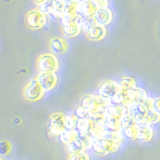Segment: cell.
Instances as JSON below:
<instances>
[{
	"label": "cell",
	"instance_id": "1",
	"mask_svg": "<svg viewBox=\"0 0 160 160\" xmlns=\"http://www.w3.org/2000/svg\"><path fill=\"white\" fill-rule=\"evenodd\" d=\"M110 100L103 98L99 95H93V94H87L83 96L81 99V103L80 105H82L83 107L87 109V111L89 114H91L93 112H96L98 110H104L106 109V107L109 105Z\"/></svg>",
	"mask_w": 160,
	"mask_h": 160
},
{
	"label": "cell",
	"instance_id": "2",
	"mask_svg": "<svg viewBox=\"0 0 160 160\" xmlns=\"http://www.w3.org/2000/svg\"><path fill=\"white\" fill-rule=\"evenodd\" d=\"M59 66V59L52 52L39 55L36 60V67L39 72H56Z\"/></svg>",
	"mask_w": 160,
	"mask_h": 160
},
{
	"label": "cell",
	"instance_id": "3",
	"mask_svg": "<svg viewBox=\"0 0 160 160\" xmlns=\"http://www.w3.org/2000/svg\"><path fill=\"white\" fill-rule=\"evenodd\" d=\"M122 142L118 140L110 138H99L93 141L92 148L93 151L98 155H107L109 153H114L119 149Z\"/></svg>",
	"mask_w": 160,
	"mask_h": 160
},
{
	"label": "cell",
	"instance_id": "4",
	"mask_svg": "<svg viewBox=\"0 0 160 160\" xmlns=\"http://www.w3.org/2000/svg\"><path fill=\"white\" fill-rule=\"evenodd\" d=\"M24 22L26 26L32 30H37L42 28L47 22V15L43 13L39 8H34L29 10L25 14Z\"/></svg>",
	"mask_w": 160,
	"mask_h": 160
},
{
	"label": "cell",
	"instance_id": "5",
	"mask_svg": "<svg viewBox=\"0 0 160 160\" xmlns=\"http://www.w3.org/2000/svg\"><path fill=\"white\" fill-rule=\"evenodd\" d=\"M45 91L41 87V85L38 82L37 78L35 77L31 79L30 81L25 85L23 89V96L28 101L35 102L40 100L44 95Z\"/></svg>",
	"mask_w": 160,
	"mask_h": 160
},
{
	"label": "cell",
	"instance_id": "6",
	"mask_svg": "<svg viewBox=\"0 0 160 160\" xmlns=\"http://www.w3.org/2000/svg\"><path fill=\"white\" fill-rule=\"evenodd\" d=\"M65 115L61 112L51 114L48 123V133L51 137H56L65 129L64 125Z\"/></svg>",
	"mask_w": 160,
	"mask_h": 160
},
{
	"label": "cell",
	"instance_id": "7",
	"mask_svg": "<svg viewBox=\"0 0 160 160\" xmlns=\"http://www.w3.org/2000/svg\"><path fill=\"white\" fill-rule=\"evenodd\" d=\"M118 91L119 87L116 81H114V80H104L103 82L99 84L97 94L99 96L110 100Z\"/></svg>",
	"mask_w": 160,
	"mask_h": 160
},
{
	"label": "cell",
	"instance_id": "8",
	"mask_svg": "<svg viewBox=\"0 0 160 160\" xmlns=\"http://www.w3.org/2000/svg\"><path fill=\"white\" fill-rule=\"evenodd\" d=\"M36 78L45 92L51 91L56 87L58 82L57 75L55 72H39Z\"/></svg>",
	"mask_w": 160,
	"mask_h": 160
},
{
	"label": "cell",
	"instance_id": "9",
	"mask_svg": "<svg viewBox=\"0 0 160 160\" xmlns=\"http://www.w3.org/2000/svg\"><path fill=\"white\" fill-rule=\"evenodd\" d=\"M147 108L144 106L143 103L139 104H133L128 106V114L131 116L135 123L137 125H145L144 124V116L146 114Z\"/></svg>",
	"mask_w": 160,
	"mask_h": 160
},
{
	"label": "cell",
	"instance_id": "10",
	"mask_svg": "<svg viewBox=\"0 0 160 160\" xmlns=\"http://www.w3.org/2000/svg\"><path fill=\"white\" fill-rule=\"evenodd\" d=\"M127 93V107L133 104L143 103V101L147 98V93L142 88L134 87L130 89Z\"/></svg>",
	"mask_w": 160,
	"mask_h": 160
},
{
	"label": "cell",
	"instance_id": "11",
	"mask_svg": "<svg viewBox=\"0 0 160 160\" xmlns=\"http://www.w3.org/2000/svg\"><path fill=\"white\" fill-rule=\"evenodd\" d=\"M102 127L105 131L107 132H115L121 129V123H120V118L113 116L111 114H108L105 112L103 121L101 122Z\"/></svg>",
	"mask_w": 160,
	"mask_h": 160
},
{
	"label": "cell",
	"instance_id": "12",
	"mask_svg": "<svg viewBox=\"0 0 160 160\" xmlns=\"http://www.w3.org/2000/svg\"><path fill=\"white\" fill-rule=\"evenodd\" d=\"M85 34H86V37L89 40L97 42L104 39V37L106 36V34H107V30L105 28V26L96 24V25H94V26L85 30Z\"/></svg>",
	"mask_w": 160,
	"mask_h": 160
},
{
	"label": "cell",
	"instance_id": "13",
	"mask_svg": "<svg viewBox=\"0 0 160 160\" xmlns=\"http://www.w3.org/2000/svg\"><path fill=\"white\" fill-rule=\"evenodd\" d=\"M49 48L54 54H64L68 50V43L63 37H53L49 40Z\"/></svg>",
	"mask_w": 160,
	"mask_h": 160
},
{
	"label": "cell",
	"instance_id": "14",
	"mask_svg": "<svg viewBox=\"0 0 160 160\" xmlns=\"http://www.w3.org/2000/svg\"><path fill=\"white\" fill-rule=\"evenodd\" d=\"M94 18L96 20L97 24L102 25V26H106L110 24L113 20V13L108 7L106 8H99L96 10L94 14Z\"/></svg>",
	"mask_w": 160,
	"mask_h": 160
},
{
	"label": "cell",
	"instance_id": "15",
	"mask_svg": "<svg viewBox=\"0 0 160 160\" xmlns=\"http://www.w3.org/2000/svg\"><path fill=\"white\" fill-rule=\"evenodd\" d=\"M96 6L92 0H80L78 5V14L82 17H94L96 12Z\"/></svg>",
	"mask_w": 160,
	"mask_h": 160
},
{
	"label": "cell",
	"instance_id": "16",
	"mask_svg": "<svg viewBox=\"0 0 160 160\" xmlns=\"http://www.w3.org/2000/svg\"><path fill=\"white\" fill-rule=\"evenodd\" d=\"M81 25H80L79 22V16H78V20H75V21H72L70 23H67L65 25H62V31L65 36H67L69 38H73L76 37L77 35L81 31Z\"/></svg>",
	"mask_w": 160,
	"mask_h": 160
},
{
	"label": "cell",
	"instance_id": "17",
	"mask_svg": "<svg viewBox=\"0 0 160 160\" xmlns=\"http://www.w3.org/2000/svg\"><path fill=\"white\" fill-rule=\"evenodd\" d=\"M154 131L150 125H138L136 139L140 142H148L153 138Z\"/></svg>",
	"mask_w": 160,
	"mask_h": 160
},
{
	"label": "cell",
	"instance_id": "18",
	"mask_svg": "<svg viewBox=\"0 0 160 160\" xmlns=\"http://www.w3.org/2000/svg\"><path fill=\"white\" fill-rule=\"evenodd\" d=\"M105 112L108 114H111L113 116H116L121 118L123 115H125L128 112V107L123 106L120 104H115V103H109V105L105 109Z\"/></svg>",
	"mask_w": 160,
	"mask_h": 160
},
{
	"label": "cell",
	"instance_id": "19",
	"mask_svg": "<svg viewBox=\"0 0 160 160\" xmlns=\"http://www.w3.org/2000/svg\"><path fill=\"white\" fill-rule=\"evenodd\" d=\"M57 137L62 144L67 145L78 137V131L76 129H64Z\"/></svg>",
	"mask_w": 160,
	"mask_h": 160
},
{
	"label": "cell",
	"instance_id": "20",
	"mask_svg": "<svg viewBox=\"0 0 160 160\" xmlns=\"http://www.w3.org/2000/svg\"><path fill=\"white\" fill-rule=\"evenodd\" d=\"M117 83H118L119 91H122V92H127L130 89L136 87V81H135L132 77H129V76L121 77Z\"/></svg>",
	"mask_w": 160,
	"mask_h": 160
},
{
	"label": "cell",
	"instance_id": "21",
	"mask_svg": "<svg viewBox=\"0 0 160 160\" xmlns=\"http://www.w3.org/2000/svg\"><path fill=\"white\" fill-rule=\"evenodd\" d=\"M78 5L79 2L76 0H69V1L65 2L63 6V15L76 16L78 14Z\"/></svg>",
	"mask_w": 160,
	"mask_h": 160
},
{
	"label": "cell",
	"instance_id": "22",
	"mask_svg": "<svg viewBox=\"0 0 160 160\" xmlns=\"http://www.w3.org/2000/svg\"><path fill=\"white\" fill-rule=\"evenodd\" d=\"M65 146H66V150L69 154H75V153L83 152L86 150L84 147V144L82 143V141L80 140L79 137L74 139L72 142H70L69 144L65 145Z\"/></svg>",
	"mask_w": 160,
	"mask_h": 160
},
{
	"label": "cell",
	"instance_id": "23",
	"mask_svg": "<svg viewBox=\"0 0 160 160\" xmlns=\"http://www.w3.org/2000/svg\"><path fill=\"white\" fill-rule=\"evenodd\" d=\"M160 121V115L153 111L152 109H147L146 114L144 116V124L145 125H151L158 123Z\"/></svg>",
	"mask_w": 160,
	"mask_h": 160
},
{
	"label": "cell",
	"instance_id": "24",
	"mask_svg": "<svg viewBox=\"0 0 160 160\" xmlns=\"http://www.w3.org/2000/svg\"><path fill=\"white\" fill-rule=\"evenodd\" d=\"M137 131H138V125L137 124H134V125H131V126H128L126 128L122 129L123 136L126 137L129 140H135V139H136Z\"/></svg>",
	"mask_w": 160,
	"mask_h": 160
},
{
	"label": "cell",
	"instance_id": "25",
	"mask_svg": "<svg viewBox=\"0 0 160 160\" xmlns=\"http://www.w3.org/2000/svg\"><path fill=\"white\" fill-rule=\"evenodd\" d=\"M78 119L79 118L75 114L65 115V119H64L65 129H76Z\"/></svg>",
	"mask_w": 160,
	"mask_h": 160
},
{
	"label": "cell",
	"instance_id": "26",
	"mask_svg": "<svg viewBox=\"0 0 160 160\" xmlns=\"http://www.w3.org/2000/svg\"><path fill=\"white\" fill-rule=\"evenodd\" d=\"M120 123H121V129L126 128L128 126H131V125L136 124V123H135V121H134V119L131 116H130L128 113L123 115V116L120 118Z\"/></svg>",
	"mask_w": 160,
	"mask_h": 160
},
{
	"label": "cell",
	"instance_id": "27",
	"mask_svg": "<svg viewBox=\"0 0 160 160\" xmlns=\"http://www.w3.org/2000/svg\"><path fill=\"white\" fill-rule=\"evenodd\" d=\"M53 1L54 0H46L44 3L39 5L38 8L46 15H50V13L52 11V8H53Z\"/></svg>",
	"mask_w": 160,
	"mask_h": 160
},
{
	"label": "cell",
	"instance_id": "28",
	"mask_svg": "<svg viewBox=\"0 0 160 160\" xmlns=\"http://www.w3.org/2000/svg\"><path fill=\"white\" fill-rule=\"evenodd\" d=\"M74 114L76 115L78 118H87V117H89V112L87 111L86 108L82 106V105H79V106L75 109Z\"/></svg>",
	"mask_w": 160,
	"mask_h": 160
},
{
	"label": "cell",
	"instance_id": "29",
	"mask_svg": "<svg viewBox=\"0 0 160 160\" xmlns=\"http://www.w3.org/2000/svg\"><path fill=\"white\" fill-rule=\"evenodd\" d=\"M11 144L9 141L0 142V155H7L11 151Z\"/></svg>",
	"mask_w": 160,
	"mask_h": 160
},
{
	"label": "cell",
	"instance_id": "30",
	"mask_svg": "<svg viewBox=\"0 0 160 160\" xmlns=\"http://www.w3.org/2000/svg\"><path fill=\"white\" fill-rule=\"evenodd\" d=\"M68 160H89V155L85 151L75 153V154H70Z\"/></svg>",
	"mask_w": 160,
	"mask_h": 160
},
{
	"label": "cell",
	"instance_id": "31",
	"mask_svg": "<svg viewBox=\"0 0 160 160\" xmlns=\"http://www.w3.org/2000/svg\"><path fill=\"white\" fill-rule=\"evenodd\" d=\"M92 2L96 6L97 9L99 8H106L109 5V0H92Z\"/></svg>",
	"mask_w": 160,
	"mask_h": 160
},
{
	"label": "cell",
	"instance_id": "32",
	"mask_svg": "<svg viewBox=\"0 0 160 160\" xmlns=\"http://www.w3.org/2000/svg\"><path fill=\"white\" fill-rule=\"evenodd\" d=\"M153 111L158 113L160 115V97L153 98V102H152V108Z\"/></svg>",
	"mask_w": 160,
	"mask_h": 160
},
{
	"label": "cell",
	"instance_id": "33",
	"mask_svg": "<svg viewBox=\"0 0 160 160\" xmlns=\"http://www.w3.org/2000/svg\"><path fill=\"white\" fill-rule=\"evenodd\" d=\"M32 1H33L34 4H36V5H38V6H39V5H41L42 3H44L45 1H46V0H32Z\"/></svg>",
	"mask_w": 160,
	"mask_h": 160
},
{
	"label": "cell",
	"instance_id": "34",
	"mask_svg": "<svg viewBox=\"0 0 160 160\" xmlns=\"http://www.w3.org/2000/svg\"><path fill=\"white\" fill-rule=\"evenodd\" d=\"M61 1H63V2H67V1H69V0H61Z\"/></svg>",
	"mask_w": 160,
	"mask_h": 160
},
{
	"label": "cell",
	"instance_id": "35",
	"mask_svg": "<svg viewBox=\"0 0 160 160\" xmlns=\"http://www.w3.org/2000/svg\"><path fill=\"white\" fill-rule=\"evenodd\" d=\"M76 1H78V2H79V1H80V0H76Z\"/></svg>",
	"mask_w": 160,
	"mask_h": 160
},
{
	"label": "cell",
	"instance_id": "36",
	"mask_svg": "<svg viewBox=\"0 0 160 160\" xmlns=\"http://www.w3.org/2000/svg\"><path fill=\"white\" fill-rule=\"evenodd\" d=\"M0 160H3V159H1V158H0Z\"/></svg>",
	"mask_w": 160,
	"mask_h": 160
}]
</instances>
